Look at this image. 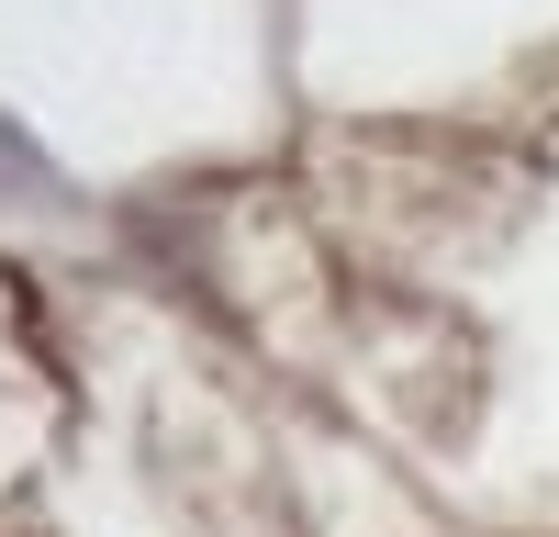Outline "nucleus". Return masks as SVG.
<instances>
[{
	"instance_id": "1",
	"label": "nucleus",
	"mask_w": 559,
	"mask_h": 537,
	"mask_svg": "<svg viewBox=\"0 0 559 537\" xmlns=\"http://www.w3.org/2000/svg\"><path fill=\"white\" fill-rule=\"evenodd\" d=\"M0 191H45V168H34V157L12 146V134H0Z\"/></svg>"
}]
</instances>
